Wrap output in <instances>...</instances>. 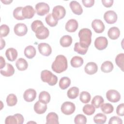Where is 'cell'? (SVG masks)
<instances>
[{
  "label": "cell",
  "instance_id": "obj_1",
  "mask_svg": "<svg viewBox=\"0 0 124 124\" xmlns=\"http://www.w3.org/2000/svg\"><path fill=\"white\" fill-rule=\"evenodd\" d=\"M68 67L66 58L62 55H59L56 56L55 61L51 65L52 70L57 73H61L65 71Z\"/></svg>",
  "mask_w": 124,
  "mask_h": 124
},
{
  "label": "cell",
  "instance_id": "obj_2",
  "mask_svg": "<svg viewBox=\"0 0 124 124\" xmlns=\"http://www.w3.org/2000/svg\"><path fill=\"white\" fill-rule=\"evenodd\" d=\"M78 37L79 38L80 45L86 48H88L92 41V33L91 31L88 28H83L79 31Z\"/></svg>",
  "mask_w": 124,
  "mask_h": 124
},
{
  "label": "cell",
  "instance_id": "obj_3",
  "mask_svg": "<svg viewBox=\"0 0 124 124\" xmlns=\"http://www.w3.org/2000/svg\"><path fill=\"white\" fill-rule=\"evenodd\" d=\"M41 78L44 82L47 83L50 86L56 85L58 81L57 77L47 70H44L41 72Z\"/></svg>",
  "mask_w": 124,
  "mask_h": 124
},
{
  "label": "cell",
  "instance_id": "obj_4",
  "mask_svg": "<svg viewBox=\"0 0 124 124\" xmlns=\"http://www.w3.org/2000/svg\"><path fill=\"white\" fill-rule=\"evenodd\" d=\"M23 116L19 113H16L13 116L10 115L7 117L5 120V124H22L24 122Z\"/></svg>",
  "mask_w": 124,
  "mask_h": 124
},
{
  "label": "cell",
  "instance_id": "obj_5",
  "mask_svg": "<svg viewBox=\"0 0 124 124\" xmlns=\"http://www.w3.org/2000/svg\"><path fill=\"white\" fill-rule=\"evenodd\" d=\"M52 16L53 17L58 20L63 18L66 14V11L63 6L62 5H57L52 10Z\"/></svg>",
  "mask_w": 124,
  "mask_h": 124
},
{
  "label": "cell",
  "instance_id": "obj_6",
  "mask_svg": "<svg viewBox=\"0 0 124 124\" xmlns=\"http://www.w3.org/2000/svg\"><path fill=\"white\" fill-rule=\"evenodd\" d=\"M61 109L62 113L65 115H69L74 112L76 109V107L73 103L66 101L62 105Z\"/></svg>",
  "mask_w": 124,
  "mask_h": 124
},
{
  "label": "cell",
  "instance_id": "obj_7",
  "mask_svg": "<svg viewBox=\"0 0 124 124\" xmlns=\"http://www.w3.org/2000/svg\"><path fill=\"white\" fill-rule=\"evenodd\" d=\"M35 9L38 15L43 16L49 12L50 8L48 4L41 2L37 3L36 4Z\"/></svg>",
  "mask_w": 124,
  "mask_h": 124
},
{
  "label": "cell",
  "instance_id": "obj_8",
  "mask_svg": "<svg viewBox=\"0 0 124 124\" xmlns=\"http://www.w3.org/2000/svg\"><path fill=\"white\" fill-rule=\"evenodd\" d=\"M36 37L40 40L45 39L47 38L49 34L48 29L44 25L39 27L35 31Z\"/></svg>",
  "mask_w": 124,
  "mask_h": 124
},
{
  "label": "cell",
  "instance_id": "obj_9",
  "mask_svg": "<svg viewBox=\"0 0 124 124\" xmlns=\"http://www.w3.org/2000/svg\"><path fill=\"white\" fill-rule=\"evenodd\" d=\"M108 45V41L106 37L99 36L97 37L94 41V46L96 48L99 50L105 49Z\"/></svg>",
  "mask_w": 124,
  "mask_h": 124
},
{
  "label": "cell",
  "instance_id": "obj_10",
  "mask_svg": "<svg viewBox=\"0 0 124 124\" xmlns=\"http://www.w3.org/2000/svg\"><path fill=\"white\" fill-rule=\"evenodd\" d=\"M106 97L109 101L116 103L120 100L121 95L116 90H109L106 93Z\"/></svg>",
  "mask_w": 124,
  "mask_h": 124
},
{
  "label": "cell",
  "instance_id": "obj_11",
  "mask_svg": "<svg viewBox=\"0 0 124 124\" xmlns=\"http://www.w3.org/2000/svg\"><path fill=\"white\" fill-rule=\"evenodd\" d=\"M14 31L16 35L18 36H23L27 33L28 28L25 24L19 23L14 26Z\"/></svg>",
  "mask_w": 124,
  "mask_h": 124
},
{
  "label": "cell",
  "instance_id": "obj_12",
  "mask_svg": "<svg viewBox=\"0 0 124 124\" xmlns=\"http://www.w3.org/2000/svg\"><path fill=\"white\" fill-rule=\"evenodd\" d=\"M104 19L108 24H114L117 20V15L114 11L109 10L104 14Z\"/></svg>",
  "mask_w": 124,
  "mask_h": 124
},
{
  "label": "cell",
  "instance_id": "obj_13",
  "mask_svg": "<svg viewBox=\"0 0 124 124\" xmlns=\"http://www.w3.org/2000/svg\"><path fill=\"white\" fill-rule=\"evenodd\" d=\"M38 49L41 54L45 56H49L52 52V48L47 43H42L38 45Z\"/></svg>",
  "mask_w": 124,
  "mask_h": 124
},
{
  "label": "cell",
  "instance_id": "obj_14",
  "mask_svg": "<svg viewBox=\"0 0 124 124\" xmlns=\"http://www.w3.org/2000/svg\"><path fill=\"white\" fill-rule=\"evenodd\" d=\"M92 27L94 31L97 33L103 32L105 28V25L102 20L97 19H94L92 21Z\"/></svg>",
  "mask_w": 124,
  "mask_h": 124
},
{
  "label": "cell",
  "instance_id": "obj_15",
  "mask_svg": "<svg viewBox=\"0 0 124 124\" xmlns=\"http://www.w3.org/2000/svg\"><path fill=\"white\" fill-rule=\"evenodd\" d=\"M22 13V16L25 19H30L33 17L35 13V11L32 6L27 5L23 7Z\"/></svg>",
  "mask_w": 124,
  "mask_h": 124
},
{
  "label": "cell",
  "instance_id": "obj_16",
  "mask_svg": "<svg viewBox=\"0 0 124 124\" xmlns=\"http://www.w3.org/2000/svg\"><path fill=\"white\" fill-rule=\"evenodd\" d=\"M36 94V92L35 90L33 89H29L25 91L23 94V98L26 102H31L35 99Z\"/></svg>",
  "mask_w": 124,
  "mask_h": 124
},
{
  "label": "cell",
  "instance_id": "obj_17",
  "mask_svg": "<svg viewBox=\"0 0 124 124\" xmlns=\"http://www.w3.org/2000/svg\"><path fill=\"white\" fill-rule=\"evenodd\" d=\"M78 21L75 19H71L66 22L65 28L68 32H73L78 29Z\"/></svg>",
  "mask_w": 124,
  "mask_h": 124
},
{
  "label": "cell",
  "instance_id": "obj_18",
  "mask_svg": "<svg viewBox=\"0 0 124 124\" xmlns=\"http://www.w3.org/2000/svg\"><path fill=\"white\" fill-rule=\"evenodd\" d=\"M98 66L94 62H89L86 64L84 67L85 73L88 75H93L97 72Z\"/></svg>",
  "mask_w": 124,
  "mask_h": 124
},
{
  "label": "cell",
  "instance_id": "obj_19",
  "mask_svg": "<svg viewBox=\"0 0 124 124\" xmlns=\"http://www.w3.org/2000/svg\"><path fill=\"white\" fill-rule=\"evenodd\" d=\"M72 12L76 15H80L83 12V9L79 2L76 0L71 1L69 4Z\"/></svg>",
  "mask_w": 124,
  "mask_h": 124
},
{
  "label": "cell",
  "instance_id": "obj_20",
  "mask_svg": "<svg viewBox=\"0 0 124 124\" xmlns=\"http://www.w3.org/2000/svg\"><path fill=\"white\" fill-rule=\"evenodd\" d=\"M15 69L13 65L9 63L6 64L3 69H0V74L5 77H10L14 75Z\"/></svg>",
  "mask_w": 124,
  "mask_h": 124
},
{
  "label": "cell",
  "instance_id": "obj_21",
  "mask_svg": "<svg viewBox=\"0 0 124 124\" xmlns=\"http://www.w3.org/2000/svg\"><path fill=\"white\" fill-rule=\"evenodd\" d=\"M47 109V105L40 101L36 102L34 105V111L39 114L44 113Z\"/></svg>",
  "mask_w": 124,
  "mask_h": 124
},
{
  "label": "cell",
  "instance_id": "obj_22",
  "mask_svg": "<svg viewBox=\"0 0 124 124\" xmlns=\"http://www.w3.org/2000/svg\"><path fill=\"white\" fill-rule=\"evenodd\" d=\"M5 55L8 60L11 62H13L17 58L18 53L15 48L10 47L6 50Z\"/></svg>",
  "mask_w": 124,
  "mask_h": 124
},
{
  "label": "cell",
  "instance_id": "obj_23",
  "mask_svg": "<svg viewBox=\"0 0 124 124\" xmlns=\"http://www.w3.org/2000/svg\"><path fill=\"white\" fill-rule=\"evenodd\" d=\"M120 35V31L116 27L110 28L108 31V37L112 40H116L118 39Z\"/></svg>",
  "mask_w": 124,
  "mask_h": 124
},
{
  "label": "cell",
  "instance_id": "obj_24",
  "mask_svg": "<svg viewBox=\"0 0 124 124\" xmlns=\"http://www.w3.org/2000/svg\"><path fill=\"white\" fill-rule=\"evenodd\" d=\"M59 118L58 115L53 112L49 113L46 117V124H58Z\"/></svg>",
  "mask_w": 124,
  "mask_h": 124
},
{
  "label": "cell",
  "instance_id": "obj_25",
  "mask_svg": "<svg viewBox=\"0 0 124 124\" xmlns=\"http://www.w3.org/2000/svg\"><path fill=\"white\" fill-rule=\"evenodd\" d=\"M24 53L27 58L32 59L36 55V49L32 46H28L25 47Z\"/></svg>",
  "mask_w": 124,
  "mask_h": 124
},
{
  "label": "cell",
  "instance_id": "obj_26",
  "mask_svg": "<svg viewBox=\"0 0 124 124\" xmlns=\"http://www.w3.org/2000/svg\"><path fill=\"white\" fill-rule=\"evenodd\" d=\"M16 67L19 71H24L26 70L28 67V63L26 60L23 58H19L16 63Z\"/></svg>",
  "mask_w": 124,
  "mask_h": 124
},
{
  "label": "cell",
  "instance_id": "obj_27",
  "mask_svg": "<svg viewBox=\"0 0 124 124\" xmlns=\"http://www.w3.org/2000/svg\"><path fill=\"white\" fill-rule=\"evenodd\" d=\"M60 45L63 47L69 46L72 43V38L71 36L66 35L61 38L60 40Z\"/></svg>",
  "mask_w": 124,
  "mask_h": 124
},
{
  "label": "cell",
  "instance_id": "obj_28",
  "mask_svg": "<svg viewBox=\"0 0 124 124\" xmlns=\"http://www.w3.org/2000/svg\"><path fill=\"white\" fill-rule=\"evenodd\" d=\"M83 59L79 56H74L73 57L70 61L71 65L72 67L75 68H78L80 67L83 64Z\"/></svg>",
  "mask_w": 124,
  "mask_h": 124
},
{
  "label": "cell",
  "instance_id": "obj_29",
  "mask_svg": "<svg viewBox=\"0 0 124 124\" xmlns=\"http://www.w3.org/2000/svg\"><path fill=\"white\" fill-rule=\"evenodd\" d=\"M113 69V64L110 62L107 61L104 62L101 65V70L104 73H109L112 71Z\"/></svg>",
  "mask_w": 124,
  "mask_h": 124
},
{
  "label": "cell",
  "instance_id": "obj_30",
  "mask_svg": "<svg viewBox=\"0 0 124 124\" xmlns=\"http://www.w3.org/2000/svg\"><path fill=\"white\" fill-rule=\"evenodd\" d=\"M70 79L67 77H63L60 79L59 83V85L61 89L65 90L70 86Z\"/></svg>",
  "mask_w": 124,
  "mask_h": 124
},
{
  "label": "cell",
  "instance_id": "obj_31",
  "mask_svg": "<svg viewBox=\"0 0 124 124\" xmlns=\"http://www.w3.org/2000/svg\"><path fill=\"white\" fill-rule=\"evenodd\" d=\"M50 100V95L49 93L46 91H42L39 95V101L44 103L47 104Z\"/></svg>",
  "mask_w": 124,
  "mask_h": 124
},
{
  "label": "cell",
  "instance_id": "obj_32",
  "mask_svg": "<svg viewBox=\"0 0 124 124\" xmlns=\"http://www.w3.org/2000/svg\"><path fill=\"white\" fill-rule=\"evenodd\" d=\"M79 94V89L77 87H72L70 88L67 93L68 98L70 99L76 98Z\"/></svg>",
  "mask_w": 124,
  "mask_h": 124
},
{
  "label": "cell",
  "instance_id": "obj_33",
  "mask_svg": "<svg viewBox=\"0 0 124 124\" xmlns=\"http://www.w3.org/2000/svg\"><path fill=\"white\" fill-rule=\"evenodd\" d=\"M107 120V116L101 113L96 114L93 117V121L97 124H103L106 123Z\"/></svg>",
  "mask_w": 124,
  "mask_h": 124
},
{
  "label": "cell",
  "instance_id": "obj_34",
  "mask_svg": "<svg viewBox=\"0 0 124 124\" xmlns=\"http://www.w3.org/2000/svg\"><path fill=\"white\" fill-rule=\"evenodd\" d=\"M104 99L100 95H95L93 98L91 103L96 108H99L104 103Z\"/></svg>",
  "mask_w": 124,
  "mask_h": 124
},
{
  "label": "cell",
  "instance_id": "obj_35",
  "mask_svg": "<svg viewBox=\"0 0 124 124\" xmlns=\"http://www.w3.org/2000/svg\"><path fill=\"white\" fill-rule=\"evenodd\" d=\"M17 99L16 95L13 93L9 94L6 98V103L7 105L10 107H12L16 104Z\"/></svg>",
  "mask_w": 124,
  "mask_h": 124
},
{
  "label": "cell",
  "instance_id": "obj_36",
  "mask_svg": "<svg viewBox=\"0 0 124 124\" xmlns=\"http://www.w3.org/2000/svg\"><path fill=\"white\" fill-rule=\"evenodd\" d=\"M100 106L101 110L105 114H110L114 110L113 106L110 103L102 104Z\"/></svg>",
  "mask_w": 124,
  "mask_h": 124
},
{
  "label": "cell",
  "instance_id": "obj_37",
  "mask_svg": "<svg viewBox=\"0 0 124 124\" xmlns=\"http://www.w3.org/2000/svg\"><path fill=\"white\" fill-rule=\"evenodd\" d=\"M82 111L87 115H92L94 113L95 108L92 104H86L83 107Z\"/></svg>",
  "mask_w": 124,
  "mask_h": 124
},
{
  "label": "cell",
  "instance_id": "obj_38",
  "mask_svg": "<svg viewBox=\"0 0 124 124\" xmlns=\"http://www.w3.org/2000/svg\"><path fill=\"white\" fill-rule=\"evenodd\" d=\"M22 7H17L13 11V16L15 18L18 20L25 19V18L22 16Z\"/></svg>",
  "mask_w": 124,
  "mask_h": 124
},
{
  "label": "cell",
  "instance_id": "obj_39",
  "mask_svg": "<svg viewBox=\"0 0 124 124\" xmlns=\"http://www.w3.org/2000/svg\"><path fill=\"white\" fill-rule=\"evenodd\" d=\"M74 49L75 52H77L79 54L83 55L87 53L88 48L84 47L80 45L79 42H77L74 45Z\"/></svg>",
  "mask_w": 124,
  "mask_h": 124
},
{
  "label": "cell",
  "instance_id": "obj_40",
  "mask_svg": "<svg viewBox=\"0 0 124 124\" xmlns=\"http://www.w3.org/2000/svg\"><path fill=\"white\" fill-rule=\"evenodd\" d=\"M45 20L46 23L50 27L56 26L58 24V21L53 17L52 14H48L46 16Z\"/></svg>",
  "mask_w": 124,
  "mask_h": 124
},
{
  "label": "cell",
  "instance_id": "obj_41",
  "mask_svg": "<svg viewBox=\"0 0 124 124\" xmlns=\"http://www.w3.org/2000/svg\"><path fill=\"white\" fill-rule=\"evenodd\" d=\"M124 54L123 53L119 54L115 58L116 64L122 71H124Z\"/></svg>",
  "mask_w": 124,
  "mask_h": 124
},
{
  "label": "cell",
  "instance_id": "obj_42",
  "mask_svg": "<svg viewBox=\"0 0 124 124\" xmlns=\"http://www.w3.org/2000/svg\"><path fill=\"white\" fill-rule=\"evenodd\" d=\"M91 94L87 92L83 91L80 94L79 99L83 103H88L91 100Z\"/></svg>",
  "mask_w": 124,
  "mask_h": 124
},
{
  "label": "cell",
  "instance_id": "obj_43",
  "mask_svg": "<svg viewBox=\"0 0 124 124\" xmlns=\"http://www.w3.org/2000/svg\"><path fill=\"white\" fill-rule=\"evenodd\" d=\"M74 123L76 124H85L87 123V118L83 114H78L75 117Z\"/></svg>",
  "mask_w": 124,
  "mask_h": 124
},
{
  "label": "cell",
  "instance_id": "obj_44",
  "mask_svg": "<svg viewBox=\"0 0 124 124\" xmlns=\"http://www.w3.org/2000/svg\"><path fill=\"white\" fill-rule=\"evenodd\" d=\"M0 37H6L9 34L10 32V29L9 27L5 24H2L0 27Z\"/></svg>",
  "mask_w": 124,
  "mask_h": 124
},
{
  "label": "cell",
  "instance_id": "obj_45",
  "mask_svg": "<svg viewBox=\"0 0 124 124\" xmlns=\"http://www.w3.org/2000/svg\"><path fill=\"white\" fill-rule=\"evenodd\" d=\"M44 25L43 22L39 20H34L32 22V23L31 24V28L32 31L35 32V31L40 26Z\"/></svg>",
  "mask_w": 124,
  "mask_h": 124
},
{
  "label": "cell",
  "instance_id": "obj_46",
  "mask_svg": "<svg viewBox=\"0 0 124 124\" xmlns=\"http://www.w3.org/2000/svg\"><path fill=\"white\" fill-rule=\"evenodd\" d=\"M109 124H122L123 121L122 119L117 116H113L109 119Z\"/></svg>",
  "mask_w": 124,
  "mask_h": 124
},
{
  "label": "cell",
  "instance_id": "obj_47",
  "mask_svg": "<svg viewBox=\"0 0 124 124\" xmlns=\"http://www.w3.org/2000/svg\"><path fill=\"white\" fill-rule=\"evenodd\" d=\"M116 113L119 116H123L124 115V104L122 103L119 105L116 108Z\"/></svg>",
  "mask_w": 124,
  "mask_h": 124
},
{
  "label": "cell",
  "instance_id": "obj_48",
  "mask_svg": "<svg viewBox=\"0 0 124 124\" xmlns=\"http://www.w3.org/2000/svg\"><path fill=\"white\" fill-rule=\"evenodd\" d=\"M82 2L86 7H91L93 5L94 0H82Z\"/></svg>",
  "mask_w": 124,
  "mask_h": 124
},
{
  "label": "cell",
  "instance_id": "obj_49",
  "mask_svg": "<svg viewBox=\"0 0 124 124\" xmlns=\"http://www.w3.org/2000/svg\"><path fill=\"white\" fill-rule=\"evenodd\" d=\"M103 5L106 7H110L113 3V0H102Z\"/></svg>",
  "mask_w": 124,
  "mask_h": 124
},
{
  "label": "cell",
  "instance_id": "obj_50",
  "mask_svg": "<svg viewBox=\"0 0 124 124\" xmlns=\"http://www.w3.org/2000/svg\"><path fill=\"white\" fill-rule=\"evenodd\" d=\"M0 61H1V62H0V69H2L5 66L6 63H5V60L4 59V58L2 56H0Z\"/></svg>",
  "mask_w": 124,
  "mask_h": 124
},
{
  "label": "cell",
  "instance_id": "obj_51",
  "mask_svg": "<svg viewBox=\"0 0 124 124\" xmlns=\"http://www.w3.org/2000/svg\"><path fill=\"white\" fill-rule=\"evenodd\" d=\"M5 46V42L1 37H0V49L4 47Z\"/></svg>",
  "mask_w": 124,
  "mask_h": 124
},
{
  "label": "cell",
  "instance_id": "obj_52",
  "mask_svg": "<svg viewBox=\"0 0 124 124\" xmlns=\"http://www.w3.org/2000/svg\"><path fill=\"white\" fill-rule=\"evenodd\" d=\"M1 1L5 4H9L11 2H12L13 1V0H8V1L7 0H4L3 1L2 0H1Z\"/></svg>",
  "mask_w": 124,
  "mask_h": 124
}]
</instances>
